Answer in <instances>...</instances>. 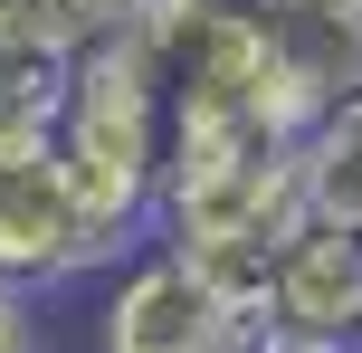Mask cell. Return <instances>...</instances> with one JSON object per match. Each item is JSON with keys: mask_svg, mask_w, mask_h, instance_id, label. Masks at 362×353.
<instances>
[{"mask_svg": "<svg viewBox=\"0 0 362 353\" xmlns=\"http://www.w3.org/2000/svg\"><path fill=\"white\" fill-rule=\"evenodd\" d=\"M163 163H172V96L153 67L144 29H115L95 48L67 57V115H57V172L86 201L95 239L115 258L153 239V210H163Z\"/></svg>", "mask_w": 362, "mask_h": 353, "instance_id": "6da1fadb", "label": "cell"}, {"mask_svg": "<svg viewBox=\"0 0 362 353\" xmlns=\"http://www.w3.org/2000/svg\"><path fill=\"white\" fill-rule=\"evenodd\" d=\"M115 248L95 239L86 201L67 191L57 172V144H0V277L48 296V287H76V277H115Z\"/></svg>", "mask_w": 362, "mask_h": 353, "instance_id": "7a4b0ae2", "label": "cell"}, {"mask_svg": "<svg viewBox=\"0 0 362 353\" xmlns=\"http://www.w3.org/2000/svg\"><path fill=\"white\" fill-rule=\"evenodd\" d=\"M95 353H238V316L163 239H144L95 296Z\"/></svg>", "mask_w": 362, "mask_h": 353, "instance_id": "3957f363", "label": "cell"}, {"mask_svg": "<svg viewBox=\"0 0 362 353\" xmlns=\"http://www.w3.org/2000/svg\"><path fill=\"white\" fill-rule=\"evenodd\" d=\"M248 29L267 48L276 96L305 115V134L362 96V0H248Z\"/></svg>", "mask_w": 362, "mask_h": 353, "instance_id": "277c9868", "label": "cell"}, {"mask_svg": "<svg viewBox=\"0 0 362 353\" xmlns=\"http://www.w3.org/2000/svg\"><path fill=\"white\" fill-rule=\"evenodd\" d=\"M257 325H276L315 353H362V229L305 220L267 267V316Z\"/></svg>", "mask_w": 362, "mask_h": 353, "instance_id": "5b68a950", "label": "cell"}, {"mask_svg": "<svg viewBox=\"0 0 362 353\" xmlns=\"http://www.w3.org/2000/svg\"><path fill=\"white\" fill-rule=\"evenodd\" d=\"M57 115H67V57L0 38V144H57Z\"/></svg>", "mask_w": 362, "mask_h": 353, "instance_id": "8992f818", "label": "cell"}, {"mask_svg": "<svg viewBox=\"0 0 362 353\" xmlns=\"http://www.w3.org/2000/svg\"><path fill=\"white\" fill-rule=\"evenodd\" d=\"M305 201H315V220L362 229V96L334 105L325 125L305 134Z\"/></svg>", "mask_w": 362, "mask_h": 353, "instance_id": "52a82bcc", "label": "cell"}, {"mask_svg": "<svg viewBox=\"0 0 362 353\" xmlns=\"http://www.w3.org/2000/svg\"><path fill=\"white\" fill-rule=\"evenodd\" d=\"M0 353H48V316H38L29 287L0 277Z\"/></svg>", "mask_w": 362, "mask_h": 353, "instance_id": "ba28073f", "label": "cell"}, {"mask_svg": "<svg viewBox=\"0 0 362 353\" xmlns=\"http://www.w3.org/2000/svg\"><path fill=\"white\" fill-rule=\"evenodd\" d=\"M238 353H315V344H296V335H276V325H238Z\"/></svg>", "mask_w": 362, "mask_h": 353, "instance_id": "9c48e42d", "label": "cell"}, {"mask_svg": "<svg viewBox=\"0 0 362 353\" xmlns=\"http://www.w3.org/2000/svg\"><path fill=\"white\" fill-rule=\"evenodd\" d=\"M0 38H10V48H38L29 38V0H0Z\"/></svg>", "mask_w": 362, "mask_h": 353, "instance_id": "30bf717a", "label": "cell"}]
</instances>
